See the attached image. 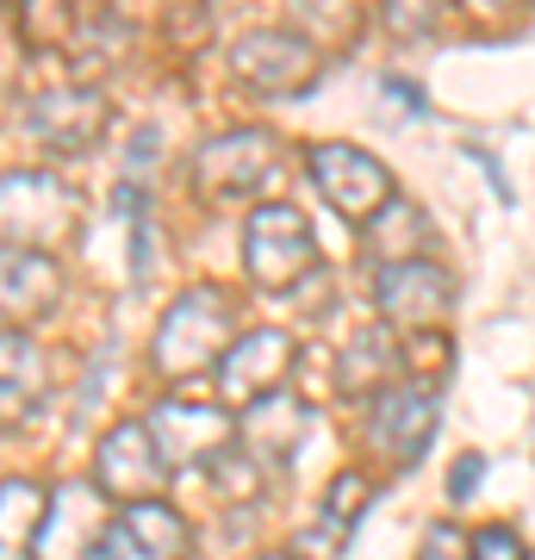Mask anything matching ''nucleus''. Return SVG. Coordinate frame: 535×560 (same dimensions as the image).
Wrapping results in <instances>:
<instances>
[{"label":"nucleus","instance_id":"30","mask_svg":"<svg viewBox=\"0 0 535 560\" xmlns=\"http://www.w3.org/2000/svg\"><path fill=\"white\" fill-rule=\"evenodd\" d=\"M261 560H293V555H261Z\"/></svg>","mask_w":535,"mask_h":560},{"label":"nucleus","instance_id":"20","mask_svg":"<svg viewBox=\"0 0 535 560\" xmlns=\"http://www.w3.org/2000/svg\"><path fill=\"white\" fill-rule=\"evenodd\" d=\"M299 38H312L317 50L324 44H342L349 32H361V7L356 0H293Z\"/></svg>","mask_w":535,"mask_h":560},{"label":"nucleus","instance_id":"15","mask_svg":"<svg viewBox=\"0 0 535 560\" xmlns=\"http://www.w3.org/2000/svg\"><path fill=\"white\" fill-rule=\"evenodd\" d=\"M106 101L100 94H88V88H50V94H38L32 101V131H38L50 150H94L100 131H106Z\"/></svg>","mask_w":535,"mask_h":560},{"label":"nucleus","instance_id":"8","mask_svg":"<svg viewBox=\"0 0 535 560\" xmlns=\"http://www.w3.org/2000/svg\"><path fill=\"white\" fill-rule=\"evenodd\" d=\"M368 442L380 460L393 467H417L423 448L437 442V393L417 381H393L368 399Z\"/></svg>","mask_w":535,"mask_h":560},{"label":"nucleus","instance_id":"7","mask_svg":"<svg viewBox=\"0 0 535 560\" xmlns=\"http://www.w3.org/2000/svg\"><path fill=\"white\" fill-rule=\"evenodd\" d=\"M324 69V50L299 32H249V38L231 44V75L243 88H256L268 101H287V94H305Z\"/></svg>","mask_w":535,"mask_h":560},{"label":"nucleus","instance_id":"19","mask_svg":"<svg viewBox=\"0 0 535 560\" xmlns=\"http://www.w3.org/2000/svg\"><path fill=\"white\" fill-rule=\"evenodd\" d=\"M44 492L32 480H0V560L25 555L38 541V523H44Z\"/></svg>","mask_w":535,"mask_h":560},{"label":"nucleus","instance_id":"4","mask_svg":"<svg viewBox=\"0 0 535 560\" xmlns=\"http://www.w3.org/2000/svg\"><path fill=\"white\" fill-rule=\"evenodd\" d=\"M305 168H312L317 194L356 224H374L380 212L398 200L393 168H386L374 150H361V143H312V150H305Z\"/></svg>","mask_w":535,"mask_h":560},{"label":"nucleus","instance_id":"5","mask_svg":"<svg viewBox=\"0 0 535 560\" xmlns=\"http://www.w3.org/2000/svg\"><path fill=\"white\" fill-rule=\"evenodd\" d=\"M275 168H280V143L275 131H256V125L219 131L194 150V187L206 200H243L261 180H275Z\"/></svg>","mask_w":535,"mask_h":560},{"label":"nucleus","instance_id":"16","mask_svg":"<svg viewBox=\"0 0 535 560\" xmlns=\"http://www.w3.org/2000/svg\"><path fill=\"white\" fill-rule=\"evenodd\" d=\"M305 430H312L305 399H293V393H268V399H256V411H249V442H243V455H261L268 467H287V460L299 455Z\"/></svg>","mask_w":535,"mask_h":560},{"label":"nucleus","instance_id":"18","mask_svg":"<svg viewBox=\"0 0 535 560\" xmlns=\"http://www.w3.org/2000/svg\"><path fill=\"white\" fill-rule=\"evenodd\" d=\"M398 368H405V349H398V342H386L380 330H361V337L342 349V393L368 405L380 386H393Z\"/></svg>","mask_w":535,"mask_h":560},{"label":"nucleus","instance_id":"2","mask_svg":"<svg viewBox=\"0 0 535 560\" xmlns=\"http://www.w3.org/2000/svg\"><path fill=\"white\" fill-rule=\"evenodd\" d=\"M243 268H249V280L261 293H293L299 280L317 268V243H312L305 212L287 200L256 206L249 224H243Z\"/></svg>","mask_w":535,"mask_h":560},{"label":"nucleus","instance_id":"22","mask_svg":"<svg viewBox=\"0 0 535 560\" xmlns=\"http://www.w3.org/2000/svg\"><path fill=\"white\" fill-rule=\"evenodd\" d=\"M75 25V0H20V32L25 44H62Z\"/></svg>","mask_w":535,"mask_h":560},{"label":"nucleus","instance_id":"9","mask_svg":"<svg viewBox=\"0 0 535 560\" xmlns=\"http://www.w3.org/2000/svg\"><path fill=\"white\" fill-rule=\"evenodd\" d=\"M162 480H168V460H162L150 423L131 418V423H113L94 448V486L106 492L113 504H143L156 499Z\"/></svg>","mask_w":535,"mask_h":560},{"label":"nucleus","instance_id":"12","mask_svg":"<svg viewBox=\"0 0 535 560\" xmlns=\"http://www.w3.org/2000/svg\"><path fill=\"white\" fill-rule=\"evenodd\" d=\"M106 560H187L194 548V529L175 504L143 499V504H119L113 523H106Z\"/></svg>","mask_w":535,"mask_h":560},{"label":"nucleus","instance_id":"29","mask_svg":"<svg viewBox=\"0 0 535 560\" xmlns=\"http://www.w3.org/2000/svg\"><path fill=\"white\" fill-rule=\"evenodd\" d=\"M461 7H467V20L492 25V20H504V7H511V0H461Z\"/></svg>","mask_w":535,"mask_h":560},{"label":"nucleus","instance_id":"17","mask_svg":"<svg viewBox=\"0 0 535 560\" xmlns=\"http://www.w3.org/2000/svg\"><path fill=\"white\" fill-rule=\"evenodd\" d=\"M44 381H50V361H44L38 342L20 337V330H0V411L25 418L44 399Z\"/></svg>","mask_w":535,"mask_h":560},{"label":"nucleus","instance_id":"3","mask_svg":"<svg viewBox=\"0 0 535 560\" xmlns=\"http://www.w3.org/2000/svg\"><path fill=\"white\" fill-rule=\"evenodd\" d=\"M81 200L44 168H13L0 175V243L13 249H50L75 231Z\"/></svg>","mask_w":535,"mask_h":560},{"label":"nucleus","instance_id":"21","mask_svg":"<svg viewBox=\"0 0 535 560\" xmlns=\"http://www.w3.org/2000/svg\"><path fill=\"white\" fill-rule=\"evenodd\" d=\"M423 237H430V224H423V212H417L411 200H393L374 219V249L386 261H417V243Z\"/></svg>","mask_w":535,"mask_h":560},{"label":"nucleus","instance_id":"31","mask_svg":"<svg viewBox=\"0 0 535 560\" xmlns=\"http://www.w3.org/2000/svg\"><path fill=\"white\" fill-rule=\"evenodd\" d=\"M94 560H106V548H100V555H94Z\"/></svg>","mask_w":535,"mask_h":560},{"label":"nucleus","instance_id":"27","mask_svg":"<svg viewBox=\"0 0 535 560\" xmlns=\"http://www.w3.org/2000/svg\"><path fill=\"white\" fill-rule=\"evenodd\" d=\"M479 474H486V460H479V455H461L455 467H449V499L467 504V499L479 492Z\"/></svg>","mask_w":535,"mask_h":560},{"label":"nucleus","instance_id":"28","mask_svg":"<svg viewBox=\"0 0 535 560\" xmlns=\"http://www.w3.org/2000/svg\"><path fill=\"white\" fill-rule=\"evenodd\" d=\"M386 106H393V113H398V106H405V113H411V119H417V113H423V94H417L411 81L386 75Z\"/></svg>","mask_w":535,"mask_h":560},{"label":"nucleus","instance_id":"1","mask_svg":"<svg viewBox=\"0 0 535 560\" xmlns=\"http://www.w3.org/2000/svg\"><path fill=\"white\" fill-rule=\"evenodd\" d=\"M231 342H237V300L224 287H187L162 312L156 342H150V368L162 381H187V374L219 368Z\"/></svg>","mask_w":535,"mask_h":560},{"label":"nucleus","instance_id":"11","mask_svg":"<svg viewBox=\"0 0 535 560\" xmlns=\"http://www.w3.org/2000/svg\"><path fill=\"white\" fill-rule=\"evenodd\" d=\"M106 523H113V499L100 486H57V499L44 504L38 541L32 555L38 560H94L100 541H106Z\"/></svg>","mask_w":535,"mask_h":560},{"label":"nucleus","instance_id":"24","mask_svg":"<svg viewBox=\"0 0 535 560\" xmlns=\"http://www.w3.org/2000/svg\"><path fill=\"white\" fill-rule=\"evenodd\" d=\"M417 560H474V536L461 523H430L417 541Z\"/></svg>","mask_w":535,"mask_h":560},{"label":"nucleus","instance_id":"23","mask_svg":"<svg viewBox=\"0 0 535 560\" xmlns=\"http://www.w3.org/2000/svg\"><path fill=\"white\" fill-rule=\"evenodd\" d=\"M442 13H449V0H386V7H380L386 32H393V38H405V44L430 38V32L442 25Z\"/></svg>","mask_w":535,"mask_h":560},{"label":"nucleus","instance_id":"6","mask_svg":"<svg viewBox=\"0 0 535 560\" xmlns=\"http://www.w3.org/2000/svg\"><path fill=\"white\" fill-rule=\"evenodd\" d=\"M374 300L386 312L393 330H442V324L455 318V275L442 268V261H386L374 280Z\"/></svg>","mask_w":535,"mask_h":560},{"label":"nucleus","instance_id":"14","mask_svg":"<svg viewBox=\"0 0 535 560\" xmlns=\"http://www.w3.org/2000/svg\"><path fill=\"white\" fill-rule=\"evenodd\" d=\"M62 293V268L50 249H13L0 243V330L38 324Z\"/></svg>","mask_w":535,"mask_h":560},{"label":"nucleus","instance_id":"25","mask_svg":"<svg viewBox=\"0 0 535 560\" xmlns=\"http://www.w3.org/2000/svg\"><path fill=\"white\" fill-rule=\"evenodd\" d=\"M361 511H368V480H361V474H342V480L330 486V504H324V517L337 523V529H349Z\"/></svg>","mask_w":535,"mask_h":560},{"label":"nucleus","instance_id":"26","mask_svg":"<svg viewBox=\"0 0 535 560\" xmlns=\"http://www.w3.org/2000/svg\"><path fill=\"white\" fill-rule=\"evenodd\" d=\"M474 560H530V555H523V541H516V529L492 523V529H479V536H474Z\"/></svg>","mask_w":535,"mask_h":560},{"label":"nucleus","instance_id":"10","mask_svg":"<svg viewBox=\"0 0 535 560\" xmlns=\"http://www.w3.org/2000/svg\"><path fill=\"white\" fill-rule=\"evenodd\" d=\"M150 436H156L162 460L168 467H194V460H219L224 448H231V405L224 399H181V393H168V399L150 411Z\"/></svg>","mask_w":535,"mask_h":560},{"label":"nucleus","instance_id":"13","mask_svg":"<svg viewBox=\"0 0 535 560\" xmlns=\"http://www.w3.org/2000/svg\"><path fill=\"white\" fill-rule=\"evenodd\" d=\"M287 374H293V337L287 330H243L219 361V399L256 405L268 393H280Z\"/></svg>","mask_w":535,"mask_h":560}]
</instances>
